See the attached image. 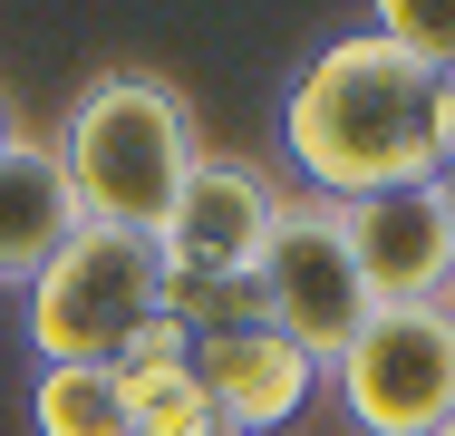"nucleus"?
<instances>
[{"label": "nucleus", "instance_id": "4468645a", "mask_svg": "<svg viewBox=\"0 0 455 436\" xmlns=\"http://www.w3.org/2000/svg\"><path fill=\"white\" fill-rule=\"evenodd\" d=\"M436 204H446V223H455V174H436Z\"/></svg>", "mask_w": 455, "mask_h": 436}, {"label": "nucleus", "instance_id": "20e7f679", "mask_svg": "<svg viewBox=\"0 0 455 436\" xmlns=\"http://www.w3.org/2000/svg\"><path fill=\"white\" fill-rule=\"evenodd\" d=\"M330 398L359 436H436L455 417V301H378L330 359Z\"/></svg>", "mask_w": 455, "mask_h": 436}, {"label": "nucleus", "instance_id": "1a4fd4ad", "mask_svg": "<svg viewBox=\"0 0 455 436\" xmlns=\"http://www.w3.org/2000/svg\"><path fill=\"white\" fill-rule=\"evenodd\" d=\"M78 223H88V214H78V194H68L59 146L20 126V146L0 156V291H29L39 262L59 253Z\"/></svg>", "mask_w": 455, "mask_h": 436}, {"label": "nucleus", "instance_id": "423d86ee", "mask_svg": "<svg viewBox=\"0 0 455 436\" xmlns=\"http://www.w3.org/2000/svg\"><path fill=\"white\" fill-rule=\"evenodd\" d=\"M281 204H291V194H281L262 166L204 146V166L184 174L175 214L156 223L165 271H175V281H252V262H262V243H272V223H281Z\"/></svg>", "mask_w": 455, "mask_h": 436}, {"label": "nucleus", "instance_id": "f257e3e1", "mask_svg": "<svg viewBox=\"0 0 455 436\" xmlns=\"http://www.w3.org/2000/svg\"><path fill=\"white\" fill-rule=\"evenodd\" d=\"M281 156L300 194H330V204L436 184V69H417L378 29L330 39L281 97Z\"/></svg>", "mask_w": 455, "mask_h": 436}, {"label": "nucleus", "instance_id": "9d476101", "mask_svg": "<svg viewBox=\"0 0 455 436\" xmlns=\"http://www.w3.org/2000/svg\"><path fill=\"white\" fill-rule=\"evenodd\" d=\"M29 427L39 436H136L116 368H39L29 378Z\"/></svg>", "mask_w": 455, "mask_h": 436}, {"label": "nucleus", "instance_id": "ddd939ff", "mask_svg": "<svg viewBox=\"0 0 455 436\" xmlns=\"http://www.w3.org/2000/svg\"><path fill=\"white\" fill-rule=\"evenodd\" d=\"M10 146H20V117H10V97H0V156H10Z\"/></svg>", "mask_w": 455, "mask_h": 436}, {"label": "nucleus", "instance_id": "7ed1b4c3", "mask_svg": "<svg viewBox=\"0 0 455 436\" xmlns=\"http://www.w3.org/2000/svg\"><path fill=\"white\" fill-rule=\"evenodd\" d=\"M165 291H175V271H165L156 233L78 223L20 291V330L39 349V368H116L146 320H165Z\"/></svg>", "mask_w": 455, "mask_h": 436}, {"label": "nucleus", "instance_id": "2eb2a0df", "mask_svg": "<svg viewBox=\"0 0 455 436\" xmlns=\"http://www.w3.org/2000/svg\"><path fill=\"white\" fill-rule=\"evenodd\" d=\"M436 436H455V417H446V427H436Z\"/></svg>", "mask_w": 455, "mask_h": 436}, {"label": "nucleus", "instance_id": "6e6552de", "mask_svg": "<svg viewBox=\"0 0 455 436\" xmlns=\"http://www.w3.org/2000/svg\"><path fill=\"white\" fill-rule=\"evenodd\" d=\"M194 378H204V398H213V417L233 436H281L310 398H320V359L300 340H281L272 320H243V330H213V340H194Z\"/></svg>", "mask_w": 455, "mask_h": 436}, {"label": "nucleus", "instance_id": "0eeeda50", "mask_svg": "<svg viewBox=\"0 0 455 436\" xmlns=\"http://www.w3.org/2000/svg\"><path fill=\"white\" fill-rule=\"evenodd\" d=\"M339 223H349L368 301H455V223L436 204V184L359 194V204H339Z\"/></svg>", "mask_w": 455, "mask_h": 436}, {"label": "nucleus", "instance_id": "f03ea898", "mask_svg": "<svg viewBox=\"0 0 455 436\" xmlns=\"http://www.w3.org/2000/svg\"><path fill=\"white\" fill-rule=\"evenodd\" d=\"M59 166H68V194L88 223H136L156 233L175 214L184 174L204 166V126H194V97L156 69H97L78 97H68V126L49 136Z\"/></svg>", "mask_w": 455, "mask_h": 436}, {"label": "nucleus", "instance_id": "9b49d317", "mask_svg": "<svg viewBox=\"0 0 455 436\" xmlns=\"http://www.w3.org/2000/svg\"><path fill=\"white\" fill-rule=\"evenodd\" d=\"M368 10L387 49H407L417 69H455V0H368Z\"/></svg>", "mask_w": 455, "mask_h": 436}, {"label": "nucleus", "instance_id": "39448f33", "mask_svg": "<svg viewBox=\"0 0 455 436\" xmlns=\"http://www.w3.org/2000/svg\"><path fill=\"white\" fill-rule=\"evenodd\" d=\"M252 291H262V320L281 340H300L320 368L368 330V281H359V253H349V223L330 194H291L272 223V243L252 262Z\"/></svg>", "mask_w": 455, "mask_h": 436}, {"label": "nucleus", "instance_id": "f8f14e48", "mask_svg": "<svg viewBox=\"0 0 455 436\" xmlns=\"http://www.w3.org/2000/svg\"><path fill=\"white\" fill-rule=\"evenodd\" d=\"M436 174H455V69H436Z\"/></svg>", "mask_w": 455, "mask_h": 436}]
</instances>
